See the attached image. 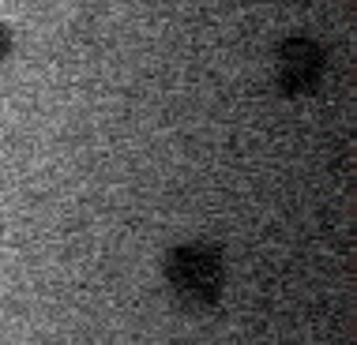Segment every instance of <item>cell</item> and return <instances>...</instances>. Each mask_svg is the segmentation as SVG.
Wrapping results in <instances>:
<instances>
[{
    "label": "cell",
    "mask_w": 357,
    "mask_h": 345,
    "mask_svg": "<svg viewBox=\"0 0 357 345\" xmlns=\"http://www.w3.org/2000/svg\"><path fill=\"white\" fill-rule=\"evenodd\" d=\"M162 274H166L169 293L185 308H211L226 285V259L215 244L204 241L177 244L162 259Z\"/></svg>",
    "instance_id": "cell-1"
},
{
    "label": "cell",
    "mask_w": 357,
    "mask_h": 345,
    "mask_svg": "<svg viewBox=\"0 0 357 345\" xmlns=\"http://www.w3.org/2000/svg\"><path fill=\"white\" fill-rule=\"evenodd\" d=\"M324 75V49L308 38H286L278 45V64H275V79L278 90L289 98H301V94L316 90Z\"/></svg>",
    "instance_id": "cell-2"
},
{
    "label": "cell",
    "mask_w": 357,
    "mask_h": 345,
    "mask_svg": "<svg viewBox=\"0 0 357 345\" xmlns=\"http://www.w3.org/2000/svg\"><path fill=\"white\" fill-rule=\"evenodd\" d=\"M8 49H12V34H8V26H0V61L8 56Z\"/></svg>",
    "instance_id": "cell-3"
}]
</instances>
